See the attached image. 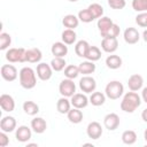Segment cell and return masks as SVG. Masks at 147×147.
Returning <instances> with one entry per match:
<instances>
[{
	"label": "cell",
	"mask_w": 147,
	"mask_h": 147,
	"mask_svg": "<svg viewBox=\"0 0 147 147\" xmlns=\"http://www.w3.org/2000/svg\"><path fill=\"white\" fill-rule=\"evenodd\" d=\"M141 105V98L134 91L127 92L124 94L122 101H121V109L125 113H133L139 106Z\"/></svg>",
	"instance_id": "obj_1"
},
{
	"label": "cell",
	"mask_w": 147,
	"mask_h": 147,
	"mask_svg": "<svg viewBox=\"0 0 147 147\" xmlns=\"http://www.w3.org/2000/svg\"><path fill=\"white\" fill-rule=\"evenodd\" d=\"M20 77V84L25 90H31L37 84V77L34 74V70L30 67H24L20 70L18 74Z\"/></svg>",
	"instance_id": "obj_2"
},
{
	"label": "cell",
	"mask_w": 147,
	"mask_h": 147,
	"mask_svg": "<svg viewBox=\"0 0 147 147\" xmlns=\"http://www.w3.org/2000/svg\"><path fill=\"white\" fill-rule=\"evenodd\" d=\"M124 93V86L118 80H111L106 85L105 94L110 100H117L119 99Z\"/></svg>",
	"instance_id": "obj_3"
},
{
	"label": "cell",
	"mask_w": 147,
	"mask_h": 147,
	"mask_svg": "<svg viewBox=\"0 0 147 147\" xmlns=\"http://www.w3.org/2000/svg\"><path fill=\"white\" fill-rule=\"evenodd\" d=\"M25 52L26 49L23 47L20 48H9L6 52V60L8 62H25Z\"/></svg>",
	"instance_id": "obj_4"
},
{
	"label": "cell",
	"mask_w": 147,
	"mask_h": 147,
	"mask_svg": "<svg viewBox=\"0 0 147 147\" xmlns=\"http://www.w3.org/2000/svg\"><path fill=\"white\" fill-rule=\"evenodd\" d=\"M59 92L62 96L71 98L76 93V85H75L74 80L69 79V78H65V79L61 80V83L59 85Z\"/></svg>",
	"instance_id": "obj_5"
},
{
	"label": "cell",
	"mask_w": 147,
	"mask_h": 147,
	"mask_svg": "<svg viewBox=\"0 0 147 147\" xmlns=\"http://www.w3.org/2000/svg\"><path fill=\"white\" fill-rule=\"evenodd\" d=\"M79 88L84 93H93L96 88V82L90 75H85L79 80Z\"/></svg>",
	"instance_id": "obj_6"
},
{
	"label": "cell",
	"mask_w": 147,
	"mask_h": 147,
	"mask_svg": "<svg viewBox=\"0 0 147 147\" xmlns=\"http://www.w3.org/2000/svg\"><path fill=\"white\" fill-rule=\"evenodd\" d=\"M52 75H53V69H52L51 64L41 62V63H39L37 65V76H38V78L40 80L46 82V80L51 79Z\"/></svg>",
	"instance_id": "obj_7"
},
{
	"label": "cell",
	"mask_w": 147,
	"mask_h": 147,
	"mask_svg": "<svg viewBox=\"0 0 147 147\" xmlns=\"http://www.w3.org/2000/svg\"><path fill=\"white\" fill-rule=\"evenodd\" d=\"M1 77L6 82H14L17 78V69L13 64H3L1 67Z\"/></svg>",
	"instance_id": "obj_8"
},
{
	"label": "cell",
	"mask_w": 147,
	"mask_h": 147,
	"mask_svg": "<svg viewBox=\"0 0 147 147\" xmlns=\"http://www.w3.org/2000/svg\"><path fill=\"white\" fill-rule=\"evenodd\" d=\"M103 125L109 131H115L119 126V117L115 113L107 114L103 118Z\"/></svg>",
	"instance_id": "obj_9"
},
{
	"label": "cell",
	"mask_w": 147,
	"mask_h": 147,
	"mask_svg": "<svg viewBox=\"0 0 147 147\" xmlns=\"http://www.w3.org/2000/svg\"><path fill=\"white\" fill-rule=\"evenodd\" d=\"M32 137V132H31V129L26 125H21L16 129V132H15V138L17 141L20 142H26L31 139Z\"/></svg>",
	"instance_id": "obj_10"
},
{
	"label": "cell",
	"mask_w": 147,
	"mask_h": 147,
	"mask_svg": "<svg viewBox=\"0 0 147 147\" xmlns=\"http://www.w3.org/2000/svg\"><path fill=\"white\" fill-rule=\"evenodd\" d=\"M71 106L75 107V108H78V109H83L85 107H87L88 102H90V99L83 94V93H75L72 96H71Z\"/></svg>",
	"instance_id": "obj_11"
},
{
	"label": "cell",
	"mask_w": 147,
	"mask_h": 147,
	"mask_svg": "<svg viewBox=\"0 0 147 147\" xmlns=\"http://www.w3.org/2000/svg\"><path fill=\"white\" fill-rule=\"evenodd\" d=\"M86 133L88 138L96 140L102 136V126L98 122H91L86 127Z\"/></svg>",
	"instance_id": "obj_12"
},
{
	"label": "cell",
	"mask_w": 147,
	"mask_h": 147,
	"mask_svg": "<svg viewBox=\"0 0 147 147\" xmlns=\"http://www.w3.org/2000/svg\"><path fill=\"white\" fill-rule=\"evenodd\" d=\"M123 37H124V40L126 44H130V45H133V44H137L140 39V34L138 32V30L136 28H126L124 30V33H123Z\"/></svg>",
	"instance_id": "obj_13"
},
{
	"label": "cell",
	"mask_w": 147,
	"mask_h": 147,
	"mask_svg": "<svg viewBox=\"0 0 147 147\" xmlns=\"http://www.w3.org/2000/svg\"><path fill=\"white\" fill-rule=\"evenodd\" d=\"M0 129L3 132H13L16 130V119L13 116H3L0 121Z\"/></svg>",
	"instance_id": "obj_14"
},
{
	"label": "cell",
	"mask_w": 147,
	"mask_h": 147,
	"mask_svg": "<svg viewBox=\"0 0 147 147\" xmlns=\"http://www.w3.org/2000/svg\"><path fill=\"white\" fill-rule=\"evenodd\" d=\"M0 107L3 111L10 113L15 109V101L14 98L9 94H1L0 96Z\"/></svg>",
	"instance_id": "obj_15"
},
{
	"label": "cell",
	"mask_w": 147,
	"mask_h": 147,
	"mask_svg": "<svg viewBox=\"0 0 147 147\" xmlns=\"http://www.w3.org/2000/svg\"><path fill=\"white\" fill-rule=\"evenodd\" d=\"M101 48L106 53H114L118 48L117 38H103L101 41Z\"/></svg>",
	"instance_id": "obj_16"
},
{
	"label": "cell",
	"mask_w": 147,
	"mask_h": 147,
	"mask_svg": "<svg viewBox=\"0 0 147 147\" xmlns=\"http://www.w3.org/2000/svg\"><path fill=\"white\" fill-rule=\"evenodd\" d=\"M51 52L54 57H64L68 54V46L63 41H56L52 45Z\"/></svg>",
	"instance_id": "obj_17"
},
{
	"label": "cell",
	"mask_w": 147,
	"mask_h": 147,
	"mask_svg": "<svg viewBox=\"0 0 147 147\" xmlns=\"http://www.w3.org/2000/svg\"><path fill=\"white\" fill-rule=\"evenodd\" d=\"M42 57V53L39 48L33 47V48H29L25 52V62H30V63H38L40 62Z\"/></svg>",
	"instance_id": "obj_18"
},
{
	"label": "cell",
	"mask_w": 147,
	"mask_h": 147,
	"mask_svg": "<svg viewBox=\"0 0 147 147\" xmlns=\"http://www.w3.org/2000/svg\"><path fill=\"white\" fill-rule=\"evenodd\" d=\"M142 85H144V78H142V76H140L138 74H133V75L130 76V78L127 80V86H129V88L131 91L137 92V91H139L142 87Z\"/></svg>",
	"instance_id": "obj_19"
},
{
	"label": "cell",
	"mask_w": 147,
	"mask_h": 147,
	"mask_svg": "<svg viewBox=\"0 0 147 147\" xmlns=\"http://www.w3.org/2000/svg\"><path fill=\"white\" fill-rule=\"evenodd\" d=\"M31 129H32L33 132H36L38 134H41V133H44L46 131L47 123L42 117H34L31 121Z\"/></svg>",
	"instance_id": "obj_20"
},
{
	"label": "cell",
	"mask_w": 147,
	"mask_h": 147,
	"mask_svg": "<svg viewBox=\"0 0 147 147\" xmlns=\"http://www.w3.org/2000/svg\"><path fill=\"white\" fill-rule=\"evenodd\" d=\"M113 24H114V22L111 21V18H109V17H107V16H102V17H100V18L98 20L96 25H98V29H99V31H100L101 37L113 26Z\"/></svg>",
	"instance_id": "obj_21"
},
{
	"label": "cell",
	"mask_w": 147,
	"mask_h": 147,
	"mask_svg": "<svg viewBox=\"0 0 147 147\" xmlns=\"http://www.w3.org/2000/svg\"><path fill=\"white\" fill-rule=\"evenodd\" d=\"M67 116H68L69 122L72 123V124H78V123H80V122L83 121V117H84L82 110L78 109V108H75V107L68 111Z\"/></svg>",
	"instance_id": "obj_22"
},
{
	"label": "cell",
	"mask_w": 147,
	"mask_h": 147,
	"mask_svg": "<svg viewBox=\"0 0 147 147\" xmlns=\"http://www.w3.org/2000/svg\"><path fill=\"white\" fill-rule=\"evenodd\" d=\"M62 24L67 28V29H76L77 26H78V24H79V18L77 17V16H75V15H72V14H68V15H65L64 17H63V20H62Z\"/></svg>",
	"instance_id": "obj_23"
},
{
	"label": "cell",
	"mask_w": 147,
	"mask_h": 147,
	"mask_svg": "<svg viewBox=\"0 0 147 147\" xmlns=\"http://www.w3.org/2000/svg\"><path fill=\"white\" fill-rule=\"evenodd\" d=\"M122 62H123V61H122L121 56L115 55V54L108 55L107 59H106V65H107L109 69H113V70L121 68V67H122Z\"/></svg>",
	"instance_id": "obj_24"
},
{
	"label": "cell",
	"mask_w": 147,
	"mask_h": 147,
	"mask_svg": "<svg viewBox=\"0 0 147 147\" xmlns=\"http://www.w3.org/2000/svg\"><path fill=\"white\" fill-rule=\"evenodd\" d=\"M70 107H71V102L65 96L60 98L56 102V109L60 114H68V111L71 109Z\"/></svg>",
	"instance_id": "obj_25"
},
{
	"label": "cell",
	"mask_w": 147,
	"mask_h": 147,
	"mask_svg": "<svg viewBox=\"0 0 147 147\" xmlns=\"http://www.w3.org/2000/svg\"><path fill=\"white\" fill-rule=\"evenodd\" d=\"M101 57V51L99 47L96 46H90L87 52H86V55H85V59L88 60V61H92V62H95L98 60H100Z\"/></svg>",
	"instance_id": "obj_26"
},
{
	"label": "cell",
	"mask_w": 147,
	"mask_h": 147,
	"mask_svg": "<svg viewBox=\"0 0 147 147\" xmlns=\"http://www.w3.org/2000/svg\"><path fill=\"white\" fill-rule=\"evenodd\" d=\"M61 38H62V41L67 45H72L76 39H77V34L76 32L72 30V29H65L62 34H61Z\"/></svg>",
	"instance_id": "obj_27"
},
{
	"label": "cell",
	"mask_w": 147,
	"mask_h": 147,
	"mask_svg": "<svg viewBox=\"0 0 147 147\" xmlns=\"http://www.w3.org/2000/svg\"><path fill=\"white\" fill-rule=\"evenodd\" d=\"M79 72L83 75H91L95 71V64L92 61H83L82 63H79Z\"/></svg>",
	"instance_id": "obj_28"
},
{
	"label": "cell",
	"mask_w": 147,
	"mask_h": 147,
	"mask_svg": "<svg viewBox=\"0 0 147 147\" xmlns=\"http://www.w3.org/2000/svg\"><path fill=\"white\" fill-rule=\"evenodd\" d=\"M88 47H90V45H88V42L86 40H79V41H77L76 42V46H75V53H76V55L79 56V57H85Z\"/></svg>",
	"instance_id": "obj_29"
},
{
	"label": "cell",
	"mask_w": 147,
	"mask_h": 147,
	"mask_svg": "<svg viewBox=\"0 0 147 147\" xmlns=\"http://www.w3.org/2000/svg\"><path fill=\"white\" fill-rule=\"evenodd\" d=\"M23 110L26 115L34 116L39 113V106L33 101H25L23 103Z\"/></svg>",
	"instance_id": "obj_30"
},
{
	"label": "cell",
	"mask_w": 147,
	"mask_h": 147,
	"mask_svg": "<svg viewBox=\"0 0 147 147\" xmlns=\"http://www.w3.org/2000/svg\"><path fill=\"white\" fill-rule=\"evenodd\" d=\"M88 99H90V102L93 106L99 107V106H102L105 103V101H106V94H103L102 92H93Z\"/></svg>",
	"instance_id": "obj_31"
},
{
	"label": "cell",
	"mask_w": 147,
	"mask_h": 147,
	"mask_svg": "<svg viewBox=\"0 0 147 147\" xmlns=\"http://www.w3.org/2000/svg\"><path fill=\"white\" fill-rule=\"evenodd\" d=\"M137 139H138L137 133L133 130H126L122 133V141L125 145H133L137 141Z\"/></svg>",
	"instance_id": "obj_32"
},
{
	"label": "cell",
	"mask_w": 147,
	"mask_h": 147,
	"mask_svg": "<svg viewBox=\"0 0 147 147\" xmlns=\"http://www.w3.org/2000/svg\"><path fill=\"white\" fill-rule=\"evenodd\" d=\"M79 67L75 65V64H70V65H67L64 68V76L69 79H75L76 77H78L79 75Z\"/></svg>",
	"instance_id": "obj_33"
},
{
	"label": "cell",
	"mask_w": 147,
	"mask_h": 147,
	"mask_svg": "<svg viewBox=\"0 0 147 147\" xmlns=\"http://www.w3.org/2000/svg\"><path fill=\"white\" fill-rule=\"evenodd\" d=\"M87 8H88V10L91 11V14L93 15L94 18L102 17V15H103V7L101 5H99V3H91Z\"/></svg>",
	"instance_id": "obj_34"
},
{
	"label": "cell",
	"mask_w": 147,
	"mask_h": 147,
	"mask_svg": "<svg viewBox=\"0 0 147 147\" xmlns=\"http://www.w3.org/2000/svg\"><path fill=\"white\" fill-rule=\"evenodd\" d=\"M65 60L63 57H54L51 61V67L54 71H61L65 68Z\"/></svg>",
	"instance_id": "obj_35"
},
{
	"label": "cell",
	"mask_w": 147,
	"mask_h": 147,
	"mask_svg": "<svg viewBox=\"0 0 147 147\" xmlns=\"http://www.w3.org/2000/svg\"><path fill=\"white\" fill-rule=\"evenodd\" d=\"M11 44V37L7 32H1L0 33V49L5 51L7 49Z\"/></svg>",
	"instance_id": "obj_36"
},
{
	"label": "cell",
	"mask_w": 147,
	"mask_h": 147,
	"mask_svg": "<svg viewBox=\"0 0 147 147\" xmlns=\"http://www.w3.org/2000/svg\"><path fill=\"white\" fill-rule=\"evenodd\" d=\"M78 18H79V21H82L83 23H91V22H93V21L95 20V18L93 17V15L91 14V11L88 10V8L80 10V11L78 13Z\"/></svg>",
	"instance_id": "obj_37"
},
{
	"label": "cell",
	"mask_w": 147,
	"mask_h": 147,
	"mask_svg": "<svg viewBox=\"0 0 147 147\" xmlns=\"http://www.w3.org/2000/svg\"><path fill=\"white\" fill-rule=\"evenodd\" d=\"M132 8L138 13L147 11V0H132Z\"/></svg>",
	"instance_id": "obj_38"
},
{
	"label": "cell",
	"mask_w": 147,
	"mask_h": 147,
	"mask_svg": "<svg viewBox=\"0 0 147 147\" xmlns=\"http://www.w3.org/2000/svg\"><path fill=\"white\" fill-rule=\"evenodd\" d=\"M119 32H121L119 26H118L116 23H114L113 26L102 36V38H117L118 34H119Z\"/></svg>",
	"instance_id": "obj_39"
},
{
	"label": "cell",
	"mask_w": 147,
	"mask_h": 147,
	"mask_svg": "<svg viewBox=\"0 0 147 147\" xmlns=\"http://www.w3.org/2000/svg\"><path fill=\"white\" fill-rule=\"evenodd\" d=\"M136 23L141 28H147V11L139 13L136 16Z\"/></svg>",
	"instance_id": "obj_40"
},
{
	"label": "cell",
	"mask_w": 147,
	"mask_h": 147,
	"mask_svg": "<svg viewBox=\"0 0 147 147\" xmlns=\"http://www.w3.org/2000/svg\"><path fill=\"white\" fill-rule=\"evenodd\" d=\"M108 5L113 9H123L126 2L125 0H108Z\"/></svg>",
	"instance_id": "obj_41"
},
{
	"label": "cell",
	"mask_w": 147,
	"mask_h": 147,
	"mask_svg": "<svg viewBox=\"0 0 147 147\" xmlns=\"http://www.w3.org/2000/svg\"><path fill=\"white\" fill-rule=\"evenodd\" d=\"M9 145V138L7 136V132L1 131L0 132V147H6Z\"/></svg>",
	"instance_id": "obj_42"
},
{
	"label": "cell",
	"mask_w": 147,
	"mask_h": 147,
	"mask_svg": "<svg viewBox=\"0 0 147 147\" xmlns=\"http://www.w3.org/2000/svg\"><path fill=\"white\" fill-rule=\"evenodd\" d=\"M141 99L144 102L147 103V86L142 88V92H141Z\"/></svg>",
	"instance_id": "obj_43"
},
{
	"label": "cell",
	"mask_w": 147,
	"mask_h": 147,
	"mask_svg": "<svg viewBox=\"0 0 147 147\" xmlns=\"http://www.w3.org/2000/svg\"><path fill=\"white\" fill-rule=\"evenodd\" d=\"M141 118H142L144 122L147 123V108H145V109L142 110V113H141Z\"/></svg>",
	"instance_id": "obj_44"
},
{
	"label": "cell",
	"mask_w": 147,
	"mask_h": 147,
	"mask_svg": "<svg viewBox=\"0 0 147 147\" xmlns=\"http://www.w3.org/2000/svg\"><path fill=\"white\" fill-rule=\"evenodd\" d=\"M142 38H144L145 42H147V30H145V31L142 32Z\"/></svg>",
	"instance_id": "obj_45"
},
{
	"label": "cell",
	"mask_w": 147,
	"mask_h": 147,
	"mask_svg": "<svg viewBox=\"0 0 147 147\" xmlns=\"http://www.w3.org/2000/svg\"><path fill=\"white\" fill-rule=\"evenodd\" d=\"M144 139H145V141L147 142V129H146L145 132H144Z\"/></svg>",
	"instance_id": "obj_46"
},
{
	"label": "cell",
	"mask_w": 147,
	"mask_h": 147,
	"mask_svg": "<svg viewBox=\"0 0 147 147\" xmlns=\"http://www.w3.org/2000/svg\"><path fill=\"white\" fill-rule=\"evenodd\" d=\"M32 146H38L37 144H28V147H32Z\"/></svg>",
	"instance_id": "obj_47"
},
{
	"label": "cell",
	"mask_w": 147,
	"mask_h": 147,
	"mask_svg": "<svg viewBox=\"0 0 147 147\" xmlns=\"http://www.w3.org/2000/svg\"><path fill=\"white\" fill-rule=\"evenodd\" d=\"M68 1H70V2H76V1H78V0H68Z\"/></svg>",
	"instance_id": "obj_48"
}]
</instances>
